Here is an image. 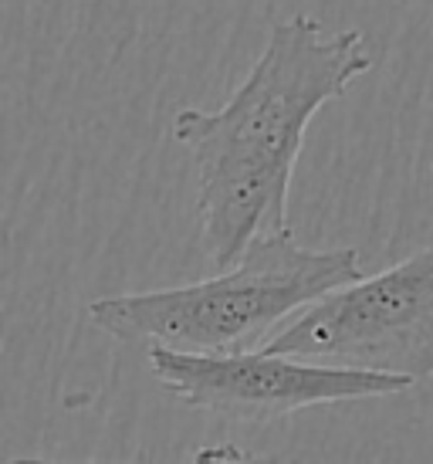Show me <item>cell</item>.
I'll return each instance as SVG.
<instances>
[{
	"label": "cell",
	"instance_id": "4",
	"mask_svg": "<svg viewBox=\"0 0 433 464\" xmlns=\"http://www.w3.org/2000/svg\"><path fill=\"white\" fill-rule=\"evenodd\" d=\"M146 360L169 397L230 424H274L312 407L396 397L413 387L409 376L332 366L265 346L230 353L146 346Z\"/></svg>",
	"mask_w": 433,
	"mask_h": 464
},
{
	"label": "cell",
	"instance_id": "2",
	"mask_svg": "<svg viewBox=\"0 0 433 464\" xmlns=\"http://www.w3.org/2000/svg\"><path fill=\"white\" fill-rule=\"evenodd\" d=\"M362 278L356 247H305L292 227L257 234L241 258L204 282L102 295L89 302V323L129 346L230 353L268 339L292 315L329 292Z\"/></svg>",
	"mask_w": 433,
	"mask_h": 464
},
{
	"label": "cell",
	"instance_id": "1",
	"mask_svg": "<svg viewBox=\"0 0 433 464\" xmlns=\"http://www.w3.org/2000/svg\"><path fill=\"white\" fill-rule=\"evenodd\" d=\"M372 65L359 27L329 31L312 14H292L271 24L265 52L220 109H177L169 136L197 163L200 247L210 268L234 265L257 234L292 227L288 190L308 126Z\"/></svg>",
	"mask_w": 433,
	"mask_h": 464
},
{
	"label": "cell",
	"instance_id": "5",
	"mask_svg": "<svg viewBox=\"0 0 433 464\" xmlns=\"http://www.w3.org/2000/svg\"><path fill=\"white\" fill-rule=\"evenodd\" d=\"M430 180H433V163H430Z\"/></svg>",
	"mask_w": 433,
	"mask_h": 464
},
{
	"label": "cell",
	"instance_id": "3",
	"mask_svg": "<svg viewBox=\"0 0 433 464\" xmlns=\"http://www.w3.org/2000/svg\"><path fill=\"white\" fill-rule=\"evenodd\" d=\"M261 346L413 383L433 380V245L312 302Z\"/></svg>",
	"mask_w": 433,
	"mask_h": 464
}]
</instances>
